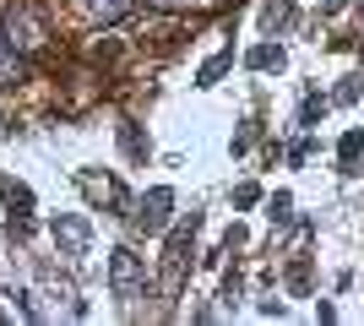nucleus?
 Wrapping results in <instances>:
<instances>
[{
	"label": "nucleus",
	"instance_id": "nucleus-1",
	"mask_svg": "<svg viewBox=\"0 0 364 326\" xmlns=\"http://www.w3.org/2000/svg\"><path fill=\"white\" fill-rule=\"evenodd\" d=\"M0 28H6V38H11L22 55H33V49H44V22L33 16V6H11V11L0 16Z\"/></svg>",
	"mask_w": 364,
	"mask_h": 326
},
{
	"label": "nucleus",
	"instance_id": "nucleus-2",
	"mask_svg": "<svg viewBox=\"0 0 364 326\" xmlns=\"http://www.w3.org/2000/svg\"><path fill=\"white\" fill-rule=\"evenodd\" d=\"M136 283H141V261L131 256V250H114V294L131 299V294H136Z\"/></svg>",
	"mask_w": 364,
	"mask_h": 326
},
{
	"label": "nucleus",
	"instance_id": "nucleus-3",
	"mask_svg": "<svg viewBox=\"0 0 364 326\" xmlns=\"http://www.w3.org/2000/svg\"><path fill=\"white\" fill-rule=\"evenodd\" d=\"M28 77V60H22V49L6 38V28H0V82H22Z\"/></svg>",
	"mask_w": 364,
	"mask_h": 326
},
{
	"label": "nucleus",
	"instance_id": "nucleus-4",
	"mask_svg": "<svg viewBox=\"0 0 364 326\" xmlns=\"http://www.w3.org/2000/svg\"><path fill=\"white\" fill-rule=\"evenodd\" d=\"M55 239H65V250L82 256V250H87V223H76V217H55Z\"/></svg>",
	"mask_w": 364,
	"mask_h": 326
},
{
	"label": "nucleus",
	"instance_id": "nucleus-5",
	"mask_svg": "<svg viewBox=\"0 0 364 326\" xmlns=\"http://www.w3.org/2000/svg\"><path fill=\"white\" fill-rule=\"evenodd\" d=\"M82 11H87V22H120L131 0H82Z\"/></svg>",
	"mask_w": 364,
	"mask_h": 326
},
{
	"label": "nucleus",
	"instance_id": "nucleus-6",
	"mask_svg": "<svg viewBox=\"0 0 364 326\" xmlns=\"http://www.w3.org/2000/svg\"><path fill=\"white\" fill-rule=\"evenodd\" d=\"M168 202H174L168 190H152L147 202H141V229H164V217H168Z\"/></svg>",
	"mask_w": 364,
	"mask_h": 326
},
{
	"label": "nucleus",
	"instance_id": "nucleus-7",
	"mask_svg": "<svg viewBox=\"0 0 364 326\" xmlns=\"http://www.w3.org/2000/svg\"><path fill=\"white\" fill-rule=\"evenodd\" d=\"M0 196H6L11 207H22V212L33 207V190H28V185H16V180H0Z\"/></svg>",
	"mask_w": 364,
	"mask_h": 326
},
{
	"label": "nucleus",
	"instance_id": "nucleus-8",
	"mask_svg": "<svg viewBox=\"0 0 364 326\" xmlns=\"http://www.w3.org/2000/svg\"><path fill=\"white\" fill-rule=\"evenodd\" d=\"M152 11H207L213 0H147Z\"/></svg>",
	"mask_w": 364,
	"mask_h": 326
},
{
	"label": "nucleus",
	"instance_id": "nucleus-9",
	"mask_svg": "<svg viewBox=\"0 0 364 326\" xmlns=\"http://www.w3.org/2000/svg\"><path fill=\"white\" fill-rule=\"evenodd\" d=\"M250 65H261V71H267V65H283V55L267 44V49H256V55H250Z\"/></svg>",
	"mask_w": 364,
	"mask_h": 326
}]
</instances>
